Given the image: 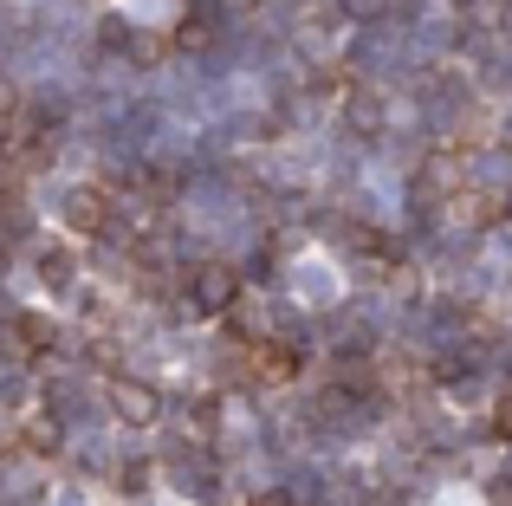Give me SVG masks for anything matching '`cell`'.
Masks as SVG:
<instances>
[{"instance_id": "14", "label": "cell", "mask_w": 512, "mask_h": 506, "mask_svg": "<svg viewBox=\"0 0 512 506\" xmlns=\"http://www.w3.org/2000/svg\"><path fill=\"white\" fill-rule=\"evenodd\" d=\"M350 13H383V0H344Z\"/></svg>"}, {"instance_id": "13", "label": "cell", "mask_w": 512, "mask_h": 506, "mask_svg": "<svg viewBox=\"0 0 512 506\" xmlns=\"http://www.w3.org/2000/svg\"><path fill=\"white\" fill-rule=\"evenodd\" d=\"M493 506H512V481H493Z\"/></svg>"}, {"instance_id": "4", "label": "cell", "mask_w": 512, "mask_h": 506, "mask_svg": "<svg viewBox=\"0 0 512 506\" xmlns=\"http://www.w3.org/2000/svg\"><path fill=\"white\" fill-rule=\"evenodd\" d=\"M214 26H221V13H214V7H188L169 46H175V52H208V46H214Z\"/></svg>"}, {"instance_id": "18", "label": "cell", "mask_w": 512, "mask_h": 506, "mask_svg": "<svg viewBox=\"0 0 512 506\" xmlns=\"http://www.w3.org/2000/svg\"><path fill=\"white\" fill-rule=\"evenodd\" d=\"M0 266H7V253H0Z\"/></svg>"}, {"instance_id": "15", "label": "cell", "mask_w": 512, "mask_h": 506, "mask_svg": "<svg viewBox=\"0 0 512 506\" xmlns=\"http://www.w3.org/2000/svg\"><path fill=\"white\" fill-rule=\"evenodd\" d=\"M0 117H13V85L0 78Z\"/></svg>"}, {"instance_id": "10", "label": "cell", "mask_w": 512, "mask_h": 506, "mask_svg": "<svg viewBox=\"0 0 512 506\" xmlns=\"http://www.w3.org/2000/svg\"><path fill=\"white\" fill-rule=\"evenodd\" d=\"M124 46H130V59H137V65H156L169 52V39H124Z\"/></svg>"}, {"instance_id": "3", "label": "cell", "mask_w": 512, "mask_h": 506, "mask_svg": "<svg viewBox=\"0 0 512 506\" xmlns=\"http://www.w3.org/2000/svg\"><path fill=\"white\" fill-rule=\"evenodd\" d=\"M104 221H111V195H104L98 182H78V189L65 195V228H78V234H98Z\"/></svg>"}, {"instance_id": "17", "label": "cell", "mask_w": 512, "mask_h": 506, "mask_svg": "<svg viewBox=\"0 0 512 506\" xmlns=\"http://www.w3.org/2000/svg\"><path fill=\"white\" fill-rule=\"evenodd\" d=\"M454 7H467V0H454Z\"/></svg>"}, {"instance_id": "1", "label": "cell", "mask_w": 512, "mask_h": 506, "mask_svg": "<svg viewBox=\"0 0 512 506\" xmlns=\"http://www.w3.org/2000/svg\"><path fill=\"white\" fill-rule=\"evenodd\" d=\"M234 292H240V279H234V266H221V260H201L195 273H188V305H195V312H227Z\"/></svg>"}, {"instance_id": "5", "label": "cell", "mask_w": 512, "mask_h": 506, "mask_svg": "<svg viewBox=\"0 0 512 506\" xmlns=\"http://www.w3.org/2000/svg\"><path fill=\"white\" fill-rule=\"evenodd\" d=\"M454 215H461L467 228H493V221L506 215V202H500V195H487V189H461V195H454Z\"/></svg>"}, {"instance_id": "7", "label": "cell", "mask_w": 512, "mask_h": 506, "mask_svg": "<svg viewBox=\"0 0 512 506\" xmlns=\"http://www.w3.org/2000/svg\"><path fill=\"white\" fill-rule=\"evenodd\" d=\"M350 124H357L363 137H376V130H383V98H376V91H357V98H350Z\"/></svg>"}, {"instance_id": "6", "label": "cell", "mask_w": 512, "mask_h": 506, "mask_svg": "<svg viewBox=\"0 0 512 506\" xmlns=\"http://www.w3.org/2000/svg\"><path fill=\"white\" fill-rule=\"evenodd\" d=\"M253 370H260V377H273V383H286L292 370H299V351H292V344H279V338H266V344H253Z\"/></svg>"}, {"instance_id": "9", "label": "cell", "mask_w": 512, "mask_h": 506, "mask_svg": "<svg viewBox=\"0 0 512 506\" xmlns=\"http://www.w3.org/2000/svg\"><path fill=\"white\" fill-rule=\"evenodd\" d=\"M26 442H33V455H59V422H33Z\"/></svg>"}, {"instance_id": "11", "label": "cell", "mask_w": 512, "mask_h": 506, "mask_svg": "<svg viewBox=\"0 0 512 506\" xmlns=\"http://www.w3.org/2000/svg\"><path fill=\"white\" fill-rule=\"evenodd\" d=\"M39 273H46L52 286H65V279H72V253H46V260H39Z\"/></svg>"}, {"instance_id": "2", "label": "cell", "mask_w": 512, "mask_h": 506, "mask_svg": "<svg viewBox=\"0 0 512 506\" xmlns=\"http://www.w3.org/2000/svg\"><path fill=\"white\" fill-rule=\"evenodd\" d=\"M111 416L124 422V429H150V422L163 416V396H156L150 383H137V377H117L111 383Z\"/></svg>"}, {"instance_id": "12", "label": "cell", "mask_w": 512, "mask_h": 506, "mask_svg": "<svg viewBox=\"0 0 512 506\" xmlns=\"http://www.w3.org/2000/svg\"><path fill=\"white\" fill-rule=\"evenodd\" d=\"M493 435L512 442V396H500V409H493Z\"/></svg>"}, {"instance_id": "8", "label": "cell", "mask_w": 512, "mask_h": 506, "mask_svg": "<svg viewBox=\"0 0 512 506\" xmlns=\"http://www.w3.org/2000/svg\"><path fill=\"white\" fill-rule=\"evenodd\" d=\"M13 331L26 338V351H46V344H52V325L39 312H20V318H13Z\"/></svg>"}, {"instance_id": "16", "label": "cell", "mask_w": 512, "mask_h": 506, "mask_svg": "<svg viewBox=\"0 0 512 506\" xmlns=\"http://www.w3.org/2000/svg\"><path fill=\"white\" fill-rule=\"evenodd\" d=\"M253 506H286V494H266V500H253Z\"/></svg>"}]
</instances>
